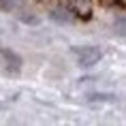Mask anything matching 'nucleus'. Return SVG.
I'll return each instance as SVG.
<instances>
[{"label":"nucleus","mask_w":126,"mask_h":126,"mask_svg":"<svg viewBox=\"0 0 126 126\" xmlns=\"http://www.w3.org/2000/svg\"><path fill=\"white\" fill-rule=\"evenodd\" d=\"M73 56L79 66H94L103 58V51L94 45H81V47H73Z\"/></svg>","instance_id":"nucleus-1"},{"label":"nucleus","mask_w":126,"mask_h":126,"mask_svg":"<svg viewBox=\"0 0 126 126\" xmlns=\"http://www.w3.org/2000/svg\"><path fill=\"white\" fill-rule=\"evenodd\" d=\"M0 58H2V62L7 64L9 71L19 73V68H21V58H19L15 51H11V49H0Z\"/></svg>","instance_id":"nucleus-2"}]
</instances>
